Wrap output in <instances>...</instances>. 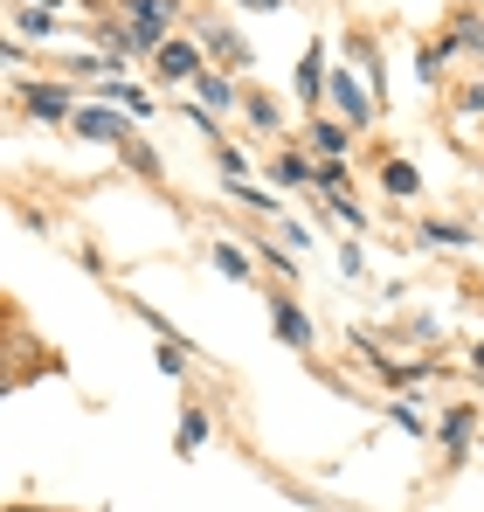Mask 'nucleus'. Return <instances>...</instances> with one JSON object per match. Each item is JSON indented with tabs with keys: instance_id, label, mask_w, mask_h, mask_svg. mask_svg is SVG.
I'll use <instances>...</instances> for the list:
<instances>
[{
	"instance_id": "nucleus-14",
	"label": "nucleus",
	"mask_w": 484,
	"mask_h": 512,
	"mask_svg": "<svg viewBox=\"0 0 484 512\" xmlns=\"http://www.w3.org/2000/svg\"><path fill=\"white\" fill-rule=\"evenodd\" d=\"M422 243L429 250H471V229L464 222H422Z\"/></svg>"
},
{
	"instance_id": "nucleus-8",
	"label": "nucleus",
	"mask_w": 484,
	"mask_h": 512,
	"mask_svg": "<svg viewBox=\"0 0 484 512\" xmlns=\"http://www.w3.org/2000/svg\"><path fill=\"white\" fill-rule=\"evenodd\" d=\"M305 146H312L319 160H346V125H332V118H312V125H305Z\"/></svg>"
},
{
	"instance_id": "nucleus-1",
	"label": "nucleus",
	"mask_w": 484,
	"mask_h": 512,
	"mask_svg": "<svg viewBox=\"0 0 484 512\" xmlns=\"http://www.w3.org/2000/svg\"><path fill=\"white\" fill-rule=\"evenodd\" d=\"M173 14H180V0H125V28H132L139 56H160L173 42Z\"/></svg>"
},
{
	"instance_id": "nucleus-6",
	"label": "nucleus",
	"mask_w": 484,
	"mask_h": 512,
	"mask_svg": "<svg viewBox=\"0 0 484 512\" xmlns=\"http://www.w3.org/2000/svg\"><path fill=\"white\" fill-rule=\"evenodd\" d=\"M325 90H332V70H325V42H312V49L298 56V97H305V104L319 111Z\"/></svg>"
},
{
	"instance_id": "nucleus-12",
	"label": "nucleus",
	"mask_w": 484,
	"mask_h": 512,
	"mask_svg": "<svg viewBox=\"0 0 484 512\" xmlns=\"http://www.w3.org/2000/svg\"><path fill=\"white\" fill-rule=\"evenodd\" d=\"M194 90H201V104H208V111H215V118H222V111H229V104H236V84H229V77H222V70H201V77H194Z\"/></svg>"
},
{
	"instance_id": "nucleus-26",
	"label": "nucleus",
	"mask_w": 484,
	"mask_h": 512,
	"mask_svg": "<svg viewBox=\"0 0 484 512\" xmlns=\"http://www.w3.org/2000/svg\"><path fill=\"white\" fill-rule=\"evenodd\" d=\"M236 7H249V14H284V0H236Z\"/></svg>"
},
{
	"instance_id": "nucleus-15",
	"label": "nucleus",
	"mask_w": 484,
	"mask_h": 512,
	"mask_svg": "<svg viewBox=\"0 0 484 512\" xmlns=\"http://www.w3.org/2000/svg\"><path fill=\"white\" fill-rule=\"evenodd\" d=\"M277 180H284V187H312V180H319V167H312L305 153H277Z\"/></svg>"
},
{
	"instance_id": "nucleus-5",
	"label": "nucleus",
	"mask_w": 484,
	"mask_h": 512,
	"mask_svg": "<svg viewBox=\"0 0 484 512\" xmlns=\"http://www.w3.org/2000/svg\"><path fill=\"white\" fill-rule=\"evenodd\" d=\"M21 104H28L42 125H63V118H77V111H70V90H56V84H21Z\"/></svg>"
},
{
	"instance_id": "nucleus-13",
	"label": "nucleus",
	"mask_w": 484,
	"mask_h": 512,
	"mask_svg": "<svg viewBox=\"0 0 484 512\" xmlns=\"http://www.w3.org/2000/svg\"><path fill=\"white\" fill-rule=\"evenodd\" d=\"M332 104L346 111V125H367V97H360L353 77H339V70H332Z\"/></svg>"
},
{
	"instance_id": "nucleus-25",
	"label": "nucleus",
	"mask_w": 484,
	"mask_h": 512,
	"mask_svg": "<svg viewBox=\"0 0 484 512\" xmlns=\"http://www.w3.org/2000/svg\"><path fill=\"white\" fill-rule=\"evenodd\" d=\"M457 42H464V49H484V21H464V28H457Z\"/></svg>"
},
{
	"instance_id": "nucleus-11",
	"label": "nucleus",
	"mask_w": 484,
	"mask_h": 512,
	"mask_svg": "<svg viewBox=\"0 0 484 512\" xmlns=\"http://www.w3.org/2000/svg\"><path fill=\"white\" fill-rule=\"evenodd\" d=\"M471 429H478V416L457 402V409L443 416V429H436V436H443V450H450V457H464V450H471Z\"/></svg>"
},
{
	"instance_id": "nucleus-7",
	"label": "nucleus",
	"mask_w": 484,
	"mask_h": 512,
	"mask_svg": "<svg viewBox=\"0 0 484 512\" xmlns=\"http://www.w3.org/2000/svg\"><path fill=\"white\" fill-rule=\"evenodd\" d=\"M201 42H208V49H215L229 70H249V63H256V56H249V42H242L236 28H215V21H208V28H201Z\"/></svg>"
},
{
	"instance_id": "nucleus-16",
	"label": "nucleus",
	"mask_w": 484,
	"mask_h": 512,
	"mask_svg": "<svg viewBox=\"0 0 484 512\" xmlns=\"http://www.w3.org/2000/svg\"><path fill=\"white\" fill-rule=\"evenodd\" d=\"M242 111H249V118H256L263 132H277V125H284V111H277V97H263V90H242Z\"/></svg>"
},
{
	"instance_id": "nucleus-2",
	"label": "nucleus",
	"mask_w": 484,
	"mask_h": 512,
	"mask_svg": "<svg viewBox=\"0 0 484 512\" xmlns=\"http://www.w3.org/2000/svg\"><path fill=\"white\" fill-rule=\"evenodd\" d=\"M70 132L90 139V146H132V118L118 104H83L77 118H70Z\"/></svg>"
},
{
	"instance_id": "nucleus-28",
	"label": "nucleus",
	"mask_w": 484,
	"mask_h": 512,
	"mask_svg": "<svg viewBox=\"0 0 484 512\" xmlns=\"http://www.w3.org/2000/svg\"><path fill=\"white\" fill-rule=\"evenodd\" d=\"M471 367H478V374H484V340H478V346H471Z\"/></svg>"
},
{
	"instance_id": "nucleus-4",
	"label": "nucleus",
	"mask_w": 484,
	"mask_h": 512,
	"mask_svg": "<svg viewBox=\"0 0 484 512\" xmlns=\"http://www.w3.org/2000/svg\"><path fill=\"white\" fill-rule=\"evenodd\" d=\"M201 70H208V63H201V42H187V35H173V42L160 49V77H166V84H194Z\"/></svg>"
},
{
	"instance_id": "nucleus-19",
	"label": "nucleus",
	"mask_w": 484,
	"mask_h": 512,
	"mask_svg": "<svg viewBox=\"0 0 484 512\" xmlns=\"http://www.w3.org/2000/svg\"><path fill=\"white\" fill-rule=\"evenodd\" d=\"M215 270H222V277H249V256H242L236 243H222V236H215Z\"/></svg>"
},
{
	"instance_id": "nucleus-10",
	"label": "nucleus",
	"mask_w": 484,
	"mask_h": 512,
	"mask_svg": "<svg viewBox=\"0 0 484 512\" xmlns=\"http://www.w3.org/2000/svg\"><path fill=\"white\" fill-rule=\"evenodd\" d=\"M208 409H201V402H194V409H187V416H180V429H173V450H180V457H194V450H201V443H208Z\"/></svg>"
},
{
	"instance_id": "nucleus-23",
	"label": "nucleus",
	"mask_w": 484,
	"mask_h": 512,
	"mask_svg": "<svg viewBox=\"0 0 484 512\" xmlns=\"http://www.w3.org/2000/svg\"><path fill=\"white\" fill-rule=\"evenodd\" d=\"M125 160H132V167H139V173H160V153H153V146H139V139L125 146Z\"/></svg>"
},
{
	"instance_id": "nucleus-9",
	"label": "nucleus",
	"mask_w": 484,
	"mask_h": 512,
	"mask_svg": "<svg viewBox=\"0 0 484 512\" xmlns=\"http://www.w3.org/2000/svg\"><path fill=\"white\" fill-rule=\"evenodd\" d=\"M312 194H319V201H353V173H346V160H319Z\"/></svg>"
},
{
	"instance_id": "nucleus-18",
	"label": "nucleus",
	"mask_w": 484,
	"mask_h": 512,
	"mask_svg": "<svg viewBox=\"0 0 484 512\" xmlns=\"http://www.w3.org/2000/svg\"><path fill=\"white\" fill-rule=\"evenodd\" d=\"M381 187H388V194H415V187H422V173L408 167V160H388V167H381Z\"/></svg>"
},
{
	"instance_id": "nucleus-17",
	"label": "nucleus",
	"mask_w": 484,
	"mask_h": 512,
	"mask_svg": "<svg viewBox=\"0 0 484 512\" xmlns=\"http://www.w3.org/2000/svg\"><path fill=\"white\" fill-rule=\"evenodd\" d=\"M14 35H56V14L49 7H14Z\"/></svg>"
},
{
	"instance_id": "nucleus-3",
	"label": "nucleus",
	"mask_w": 484,
	"mask_h": 512,
	"mask_svg": "<svg viewBox=\"0 0 484 512\" xmlns=\"http://www.w3.org/2000/svg\"><path fill=\"white\" fill-rule=\"evenodd\" d=\"M270 326H277V340H284V346H298V353L319 340V333H312V319L298 312V298H291V291H270Z\"/></svg>"
},
{
	"instance_id": "nucleus-21",
	"label": "nucleus",
	"mask_w": 484,
	"mask_h": 512,
	"mask_svg": "<svg viewBox=\"0 0 484 512\" xmlns=\"http://www.w3.org/2000/svg\"><path fill=\"white\" fill-rule=\"evenodd\" d=\"M229 194L249 201V208H263V215H277V194H263V187H249V180H229Z\"/></svg>"
},
{
	"instance_id": "nucleus-24",
	"label": "nucleus",
	"mask_w": 484,
	"mask_h": 512,
	"mask_svg": "<svg viewBox=\"0 0 484 512\" xmlns=\"http://www.w3.org/2000/svg\"><path fill=\"white\" fill-rule=\"evenodd\" d=\"M291 256H298V250H284V243H277V250H270V236H263V263H270V270H277V277H291Z\"/></svg>"
},
{
	"instance_id": "nucleus-20",
	"label": "nucleus",
	"mask_w": 484,
	"mask_h": 512,
	"mask_svg": "<svg viewBox=\"0 0 484 512\" xmlns=\"http://www.w3.org/2000/svg\"><path fill=\"white\" fill-rule=\"evenodd\" d=\"M104 104H118V111H132V118H146L153 104H146V90H132V84H111V97Z\"/></svg>"
},
{
	"instance_id": "nucleus-27",
	"label": "nucleus",
	"mask_w": 484,
	"mask_h": 512,
	"mask_svg": "<svg viewBox=\"0 0 484 512\" xmlns=\"http://www.w3.org/2000/svg\"><path fill=\"white\" fill-rule=\"evenodd\" d=\"M7 7H49V14H63V0H7Z\"/></svg>"
},
{
	"instance_id": "nucleus-22",
	"label": "nucleus",
	"mask_w": 484,
	"mask_h": 512,
	"mask_svg": "<svg viewBox=\"0 0 484 512\" xmlns=\"http://www.w3.org/2000/svg\"><path fill=\"white\" fill-rule=\"evenodd\" d=\"M153 360H160V374H187V353H180V340H160V346H153Z\"/></svg>"
},
{
	"instance_id": "nucleus-29",
	"label": "nucleus",
	"mask_w": 484,
	"mask_h": 512,
	"mask_svg": "<svg viewBox=\"0 0 484 512\" xmlns=\"http://www.w3.org/2000/svg\"><path fill=\"white\" fill-rule=\"evenodd\" d=\"M14 512H42V506H14Z\"/></svg>"
}]
</instances>
